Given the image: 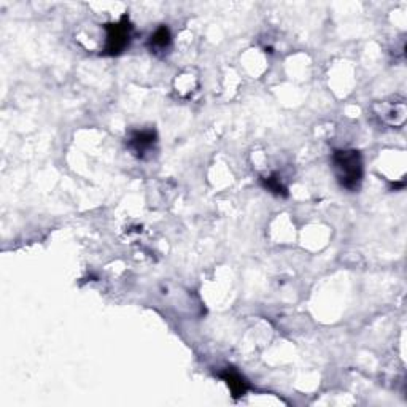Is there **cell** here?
I'll list each match as a JSON object with an SVG mask.
<instances>
[{"mask_svg": "<svg viewBox=\"0 0 407 407\" xmlns=\"http://www.w3.org/2000/svg\"><path fill=\"white\" fill-rule=\"evenodd\" d=\"M260 182H261V185H263V188L267 189V191L274 193V194H277V196H288L287 186L283 185L280 178H278L276 174L269 175V177H261Z\"/></svg>", "mask_w": 407, "mask_h": 407, "instance_id": "6", "label": "cell"}, {"mask_svg": "<svg viewBox=\"0 0 407 407\" xmlns=\"http://www.w3.org/2000/svg\"><path fill=\"white\" fill-rule=\"evenodd\" d=\"M170 45H172V35H170L169 27H166V26L158 27V29L152 33V37H150V40H148L150 51L154 54L167 53V49L170 48Z\"/></svg>", "mask_w": 407, "mask_h": 407, "instance_id": "4", "label": "cell"}, {"mask_svg": "<svg viewBox=\"0 0 407 407\" xmlns=\"http://www.w3.org/2000/svg\"><path fill=\"white\" fill-rule=\"evenodd\" d=\"M107 31V40H105V54L118 56L129 47L132 37V24L127 19V16H122L118 22L105 24Z\"/></svg>", "mask_w": 407, "mask_h": 407, "instance_id": "2", "label": "cell"}, {"mask_svg": "<svg viewBox=\"0 0 407 407\" xmlns=\"http://www.w3.org/2000/svg\"><path fill=\"white\" fill-rule=\"evenodd\" d=\"M331 161L334 177L341 188L352 193L360 189L365 177V166L363 156L358 150H336Z\"/></svg>", "mask_w": 407, "mask_h": 407, "instance_id": "1", "label": "cell"}, {"mask_svg": "<svg viewBox=\"0 0 407 407\" xmlns=\"http://www.w3.org/2000/svg\"><path fill=\"white\" fill-rule=\"evenodd\" d=\"M156 143H158V136L154 129H137L131 131L127 137V148L131 150L134 156L137 158H147L148 154L154 152Z\"/></svg>", "mask_w": 407, "mask_h": 407, "instance_id": "3", "label": "cell"}, {"mask_svg": "<svg viewBox=\"0 0 407 407\" xmlns=\"http://www.w3.org/2000/svg\"><path fill=\"white\" fill-rule=\"evenodd\" d=\"M220 377L226 382V385L230 387L234 398H241V397H244L245 393H247L248 383L241 374H239L237 371L230 369V367H228V369L220 372Z\"/></svg>", "mask_w": 407, "mask_h": 407, "instance_id": "5", "label": "cell"}]
</instances>
